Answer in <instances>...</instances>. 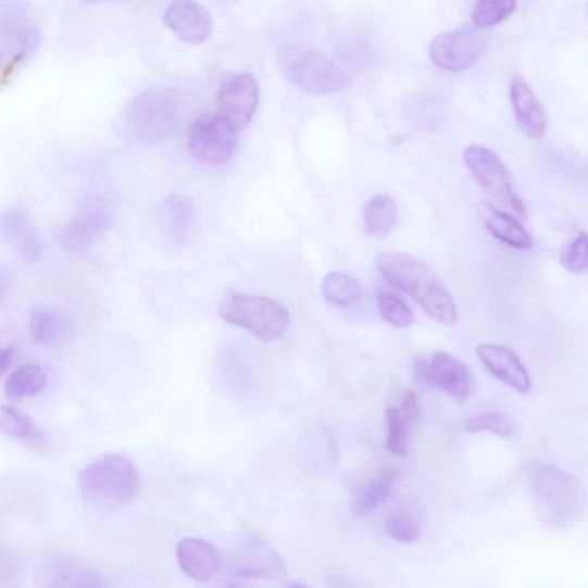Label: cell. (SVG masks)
Instances as JSON below:
<instances>
[{
  "label": "cell",
  "instance_id": "cell-1",
  "mask_svg": "<svg viewBox=\"0 0 588 588\" xmlns=\"http://www.w3.org/2000/svg\"><path fill=\"white\" fill-rule=\"evenodd\" d=\"M376 265L391 286L411 296L434 320L443 326H454L458 320L455 302L424 262L408 253H384Z\"/></svg>",
  "mask_w": 588,
  "mask_h": 588
},
{
  "label": "cell",
  "instance_id": "cell-2",
  "mask_svg": "<svg viewBox=\"0 0 588 588\" xmlns=\"http://www.w3.org/2000/svg\"><path fill=\"white\" fill-rule=\"evenodd\" d=\"M527 480L547 524L566 527L580 520L587 509V492L570 473L549 462L536 461L527 468Z\"/></svg>",
  "mask_w": 588,
  "mask_h": 588
},
{
  "label": "cell",
  "instance_id": "cell-3",
  "mask_svg": "<svg viewBox=\"0 0 588 588\" xmlns=\"http://www.w3.org/2000/svg\"><path fill=\"white\" fill-rule=\"evenodd\" d=\"M77 484L88 503L101 510H113L138 495L140 478L130 458L114 453L86 465L78 474Z\"/></svg>",
  "mask_w": 588,
  "mask_h": 588
},
{
  "label": "cell",
  "instance_id": "cell-4",
  "mask_svg": "<svg viewBox=\"0 0 588 588\" xmlns=\"http://www.w3.org/2000/svg\"><path fill=\"white\" fill-rule=\"evenodd\" d=\"M179 116V105L171 92L151 90L129 101L123 112V124L137 140L157 145L174 134Z\"/></svg>",
  "mask_w": 588,
  "mask_h": 588
},
{
  "label": "cell",
  "instance_id": "cell-5",
  "mask_svg": "<svg viewBox=\"0 0 588 588\" xmlns=\"http://www.w3.org/2000/svg\"><path fill=\"white\" fill-rule=\"evenodd\" d=\"M218 312L223 320L263 342L277 340L290 326L287 308L267 297L233 295L222 300Z\"/></svg>",
  "mask_w": 588,
  "mask_h": 588
},
{
  "label": "cell",
  "instance_id": "cell-6",
  "mask_svg": "<svg viewBox=\"0 0 588 588\" xmlns=\"http://www.w3.org/2000/svg\"><path fill=\"white\" fill-rule=\"evenodd\" d=\"M463 160L478 186L493 199L498 209L515 217H525V207L515 192L512 177L495 151L473 145L463 151Z\"/></svg>",
  "mask_w": 588,
  "mask_h": 588
},
{
  "label": "cell",
  "instance_id": "cell-7",
  "mask_svg": "<svg viewBox=\"0 0 588 588\" xmlns=\"http://www.w3.org/2000/svg\"><path fill=\"white\" fill-rule=\"evenodd\" d=\"M291 83L312 95H331L348 90L352 80L347 71L326 55L313 51L292 53L286 64Z\"/></svg>",
  "mask_w": 588,
  "mask_h": 588
},
{
  "label": "cell",
  "instance_id": "cell-8",
  "mask_svg": "<svg viewBox=\"0 0 588 588\" xmlns=\"http://www.w3.org/2000/svg\"><path fill=\"white\" fill-rule=\"evenodd\" d=\"M239 132L218 113H208L196 118L188 133L191 154L204 164L221 166L228 162L237 147Z\"/></svg>",
  "mask_w": 588,
  "mask_h": 588
},
{
  "label": "cell",
  "instance_id": "cell-9",
  "mask_svg": "<svg viewBox=\"0 0 588 588\" xmlns=\"http://www.w3.org/2000/svg\"><path fill=\"white\" fill-rule=\"evenodd\" d=\"M111 209L104 199L87 198L60 233V242L71 252H83L110 228Z\"/></svg>",
  "mask_w": 588,
  "mask_h": 588
},
{
  "label": "cell",
  "instance_id": "cell-10",
  "mask_svg": "<svg viewBox=\"0 0 588 588\" xmlns=\"http://www.w3.org/2000/svg\"><path fill=\"white\" fill-rule=\"evenodd\" d=\"M260 101L257 79L247 73L235 75L223 84L216 96L217 113L237 132L245 130L254 117Z\"/></svg>",
  "mask_w": 588,
  "mask_h": 588
},
{
  "label": "cell",
  "instance_id": "cell-11",
  "mask_svg": "<svg viewBox=\"0 0 588 588\" xmlns=\"http://www.w3.org/2000/svg\"><path fill=\"white\" fill-rule=\"evenodd\" d=\"M155 225L170 245L184 248L192 241L198 227L195 202L184 195H171L155 209Z\"/></svg>",
  "mask_w": 588,
  "mask_h": 588
},
{
  "label": "cell",
  "instance_id": "cell-12",
  "mask_svg": "<svg viewBox=\"0 0 588 588\" xmlns=\"http://www.w3.org/2000/svg\"><path fill=\"white\" fill-rule=\"evenodd\" d=\"M481 50V39L474 30L460 29L438 35L430 46V57L440 70L459 73L472 68Z\"/></svg>",
  "mask_w": 588,
  "mask_h": 588
},
{
  "label": "cell",
  "instance_id": "cell-13",
  "mask_svg": "<svg viewBox=\"0 0 588 588\" xmlns=\"http://www.w3.org/2000/svg\"><path fill=\"white\" fill-rule=\"evenodd\" d=\"M165 26L189 45L207 42L213 33V17L195 0H173L164 13Z\"/></svg>",
  "mask_w": 588,
  "mask_h": 588
},
{
  "label": "cell",
  "instance_id": "cell-14",
  "mask_svg": "<svg viewBox=\"0 0 588 588\" xmlns=\"http://www.w3.org/2000/svg\"><path fill=\"white\" fill-rule=\"evenodd\" d=\"M477 354L486 370L518 393L531 390V378L517 354L503 345L483 343Z\"/></svg>",
  "mask_w": 588,
  "mask_h": 588
},
{
  "label": "cell",
  "instance_id": "cell-15",
  "mask_svg": "<svg viewBox=\"0 0 588 588\" xmlns=\"http://www.w3.org/2000/svg\"><path fill=\"white\" fill-rule=\"evenodd\" d=\"M434 387L448 393L455 402L471 398L475 389V377L468 366L448 352H439L430 360Z\"/></svg>",
  "mask_w": 588,
  "mask_h": 588
},
{
  "label": "cell",
  "instance_id": "cell-16",
  "mask_svg": "<svg viewBox=\"0 0 588 588\" xmlns=\"http://www.w3.org/2000/svg\"><path fill=\"white\" fill-rule=\"evenodd\" d=\"M176 559L182 572L199 583L214 580L222 567L215 547L200 538L180 540L176 546Z\"/></svg>",
  "mask_w": 588,
  "mask_h": 588
},
{
  "label": "cell",
  "instance_id": "cell-17",
  "mask_svg": "<svg viewBox=\"0 0 588 588\" xmlns=\"http://www.w3.org/2000/svg\"><path fill=\"white\" fill-rule=\"evenodd\" d=\"M511 99L520 130L533 139L541 138L547 129V116L536 93L522 77L512 79Z\"/></svg>",
  "mask_w": 588,
  "mask_h": 588
},
{
  "label": "cell",
  "instance_id": "cell-18",
  "mask_svg": "<svg viewBox=\"0 0 588 588\" xmlns=\"http://www.w3.org/2000/svg\"><path fill=\"white\" fill-rule=\"evenodd\" d=\"M2 233L11 248L24 260L34 262L42 254V241L29 220L17 210H9L2 216Z\"/></svg>",
  "mask_w": 588,
  "mask_h": 588
},
{
  "label": "cell",
  "instance_id": "cell-19",
  "mask_svg": "<svg viewBox=\"0 0 588 588\" xmlns=\"http://www.w3.org/2000/svg\"><path fill=\"white\" fill-rule=\"evenodd\" d=\"M478 211L486 228L503 245L520 250H529L534 247L530 234L521 225L517 217L491 204H483Z\"/></svg>",
  "mask_w": 588,
  "mask_h": 588
},
{
  "label": "cell",
  "instance_id": "cell-20",
  "mask_svg": "<svg viewBox=\"0 0 588 588\" xmlns=\"http://www.w3.org/2000/svg\"><path fill=\"white\" fill-rule=\"evenodd\" d=\"M398 208L396 201L388 195H375L364 205V233L372 237L389 235L396 226Z\"/></svg>",
  "mask_w": 588,
  "mask_h": 588
},
{
  "label": "cell",
  "instance_id": "cell-21",
  "mask_svg": "<svg viewBox=\"0 0 588 588\" xmlns=\"http://www.w3.org/2000/svg\"><path fill=\"white\" fill-rule=\"evenodd\" d=\"M68 324L63 315L50 309H35L29 315V335L40 347H53L63 341Z\"/></svg>",
  "mask_w": 588,
  "mask_h": 588
},
{
  "label": "cell",
  "instance_id": "cell-22",
  "mask_svg": "<svg viewBox=\"0 0 588 588\" xmlns=\"http://www.w3.org/2000/svg\"><path fill=\"white\" fill-rule=\"evenodd\" d=\"M48 376L38 364L30 363L13 371L5 383V393L12 400H24L46 388Z\"/></svg>",
  "mask_w": 588,
  "mask_h": 588
},
{
  "label": "cell",
  "instance_id": "cell-23",
  "mask_svg": "<svg viewBox=\"0 0 588 588\" xmlns=\"http://www.w3.org/2000/svg\"><path fill=\"white\" fill-rule=\"evenodd\" d=\"M397 478L398 472L390 470L364 486L353 501V513L363 516L377 510L392 495Z\"/></svg>",
  "mask_w": 588,
  "mask_h": 588
},
{
  "label": "cell",
  "instance_id": "cell-24",
  "mask_svg": "<svg viewBox=\"0 0 588 588\" xmlns=\"http://www.w3.org/2000/svg\"><path fill=\"white\" fill-rule=\"evenodd\" d=\"M322 296L335 306L354 305L362 297L360 282L349 274L331 272L322 280Z\"/></svg>",
  "mask_w": 588,
  "mask_h": 588
},
{
  "label": "cell",
  "instance_id": "cell-25",
  "mask_svg": "<svg viewBox=\"0 0 588 588\" xmlns=\"http://www.w3.org/2000/svg\"><path fill=\"white\" fill-rule=\"evenodd\" d=\"M517 9V0H479L473 22L477 28H492L509 18Z\"/></svg>",
  "mask_w": 588,
  "mask_h": 588
},
{
  "label": "cell",
  "instance_id": "cell-26",
  "mask_svg": "<svg viewBox=\"0 0 588 588\" xmlns=\"http://www.w3.org/2000/svg\"><path fill=\"white\" fill-rule=\"evenodd\" d=\"M0 429L9 437L23 440L38 438V431L29 416L13 408L3 405L0 413Z\"/></svg>",
  "mask_w": 588,
  "mask_h": 588
},
{
  "label": "cell",
  "instance_id": "cell-27",
  "mask_svg": "<svg viewBox=\"0 0 588 588\" xmlns=\"http://www.w3.org/2000/svg\"><path fill=\"white\" fill-rule=\"evenodd\" d=\"M388 428V450L403 458L409 453V427L410 423L403 418L397 408H390L385 413Z\"/></svg>",
  "mask_w": 588,
  "mask_h": 588
},
{
  "label": "cell",
  "instance_id": "cell-28",
  "mask_svg": "<svg viewBox=\"0 0 588 588\" xmlns=\"http://www.w3.org/2000/svg\"><path fill=\"white\" fill-rule=\"evenodd\" d=\"M54 586H105L103 578L89 570L73 564H59L53 571Z\"/></svg>",
  "mask_w": 588,
  "mask_h": 588
},
{
  "label": "cell",
  "instance_id": "cell-29",
  "mask_svg": "<svg viewBox=\"0 0 588 588\" xmlns=\"http://www.w3.org/2000/svg\"><path fill=\"white\" fill-rule=\"evenodd\" d=\"M381 317L396 328H408L415 321L413 311L397 296L383 293L378 297Z\"/></svg>",
  "mask_w": 588,
  "mask_h": 588
},
{
  "label": "cell",
  "instance_id": "cell-30",
  "mask_svg": "<svg viewBox=\"0 0 588 588\" xmlns=\"http://www.w3.org/2000/svg\"><path fill=\"white\" fill-rule=\"evenodd\" d=\"M465 427L471 433L490 431L504 438L513 437L515 434L513 422L498 413L477 415L466 421Z\"/></svg>",
  "mask_w": 588,
  "mask_h": 588
},
{
  "label": "cell",
  "instance_id": "cell-31",
  "mask_svg": "<svg viewBox=\"0 0 588 588\" xmlns=\"http://www.w3.org/2000/svg\"><path fill=\"white\" fill-rule=\"evenodd\" d=\"M561 265L567 272L579 274L588 270V235L580 234L563 251Z\"/></svg>",
  "mask_w": 588,
  "mask_h": 588
},
{
  "label": "cell",
  "instance_id": "cell-32",
  "mask_svg": "<svg viewBox=\"0 0 588 588\" xmlns=\"http://www.w3.org/2000/svg\"><path fill=\"white\" fill-rule=\"evenodd\" d=\"M385 531L395 540L402 543H413L418 540L421 529L418 523L411 516L395 513L385 523Z\"/></svg>",
  "mask_w": 588,
  "mask_h": 588
},
{
  "label": "cell",
  "instance_id": "cell-33",
  "mask_svg": "<svg viewBox=\"0 0 588 588\" xmlns=\"http://www.w3.org/2000/svg\"><path fill=\"white\" fill-rule=\"evenodd\" d=\"M397 410L405 421H408L410 424L414 423L421 414L420 402L416 393L413 391H405Z\"/></svg>",
  "mask_w": 588,
  "mask_h": 588
},
{
  "label": "cell",
  "instance_id": "cell-34",
  "mask_svg": "<svg viewBox=\"0 0 588 588\" xmlns=\"http://www.w3.org/2000/svg\"><path fill=\"white\" fill-rule=\"evenodd\" d=\"M413 376L415 381L421 385L422 388H434L430 361L417 359L413 364Z\"/></svg>",
  "mask_w": 588,
  "mask_h": 588
},
{
  "label": "cell",
  "instance_id": "cell-35",
  "mask_svg": "<svg viewBox=\"0 0 588 588\" xmlns=\"http://www.w3.org/2000/svg\"><path fill=\"white\" fill-rule=\"evenodd\" d=\"M15 353L16 349L15 347H12V345L3 350L2 355H0V373H2V375H5L12 366Z\"/></svg>",
  "mask_w": 588,
  "mask_h": 588
},
{
  "label": "cell",
  "instance_id": "cell-36",
  "mask_svg": "<svg viewBox=\"0 0 588 588\" xmlns=\"http://www.w3.org/2000/svg\"><path fill=\"white\" fill-rule=\"evenodd\" d=\"M87 2H97V0H87Z\"/></svg>",
  "mask_w": 588,
  "mask_h": 588
}]
</instances>
